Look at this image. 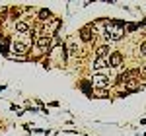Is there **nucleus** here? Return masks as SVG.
<instances>
[{
  "mask_svg": "<svg viewBox=\"0 0 146 136\" xmlns=\"http://www.w3.org/2000/svg\"><path fill=\"white\" fill-rule=\"evenodd\" d=\"M12 51H14V53L10 55V58H22L20 55H25V53H27V45H23V43H14V45H12Z\"/></svg>",
  "mask_w": 146,
  "mask_h": 136,
  "instance_id": "nucleus-6",
  "label": "nucleus"
},
{
  "mask_svg": "<svg viewBox=\"0 0 146 136\" xmlns=\"http://www.w3.org/2000/svg\"><path fill=\"white\" fill-rule=\"evenodd\" d=\"M35 45L39 47L41 51H49L51 49V45H53V37H49V35H39L37 37V41H35Z\"/></svg>",
  "mask_w": 146,
  "mask_h": 136,
  "instance_id": "nucleus-4",
  "label": "nucleus"
},
{
  "mask_svg": "<svg viewBox=\"0 0 146 136\" xmlns=\"http://www.w3.org/2000/svg\"><path fill=\"white\" fill-rule=\"evenodd\" d=\"M58 25H60V20H58V18H51L49 22H45V31H47L45 35H49V37L55 35V31L58 29Z\"/></svg>",
  "mask_w": 146,
  "mask_h": 136,
  "instance_id": "nucleus-5",
  "label": "nucleus"
},
{
  "mask_svg": "<svg viewBox=\"0 0 146 136\" xmlns=\"http://www.w3.org/2000/svg\"><path fill=\"white\" fill-rule=\"evenodd\" d=\"M90 82H92V86L98 88V90H105V88H109V78H107V76H101V74H96Z\"/></svg>",
  "mask_w": 146,
  "mask_h": 136,
  "instance_id": "nucleus-1",
  "label": "nucleus"
},
{
  "mask_svg": "<svg viewBox=\"0 0 146 136\" xmlns=\"http://www.w3.org/2000/svg\"><path fill=\"white\" fill-rule=\"evenodd\" d=\"M29 31H31V25L25 20H18L16 22V33H29Z\"/></svg>",
  "mask_w": 146,
  "mask_h": 136,
  "instance_id": "nucleus-7",
  "label": "nucleus"
},
{
  "mask_svg": "<svg viewBox=\"0 0 146 136\" xmlns=\"http://www.w3.org/2000/svg\"><path fill=\"white\" fill-rule=\"evenodd\" d=\"M39 20H41V22H49V20H51V12L49 10H39Z\"/></svg>",
  "mask_w": 146,
  "mask_h": 136,
  "instance_id": "nucleus-10",
  "label": "nucleus"
},
{
  "mask_svg": "<svg viewBox=\"0 0 146 136\" xmlns=\"http://www.w3.org/2000/svg\"><path fill=\"white\" fill-rule=\"evenodd\" d=\"M96 55H98V58H107L109 57V45H100L98 49H96Z\"/></svg>",
  "mask_w": 146,
  "mask_h": 136,
  "instance_id": "nucleus-8",
  "label": "nucleus"
},
{
  "mask_svg": "<svg viewBox=\"0 0 146 136\" xmlns=\"http://www.w3.org/2000/svg\"><path fill=\"white\" fill-rule=\"evenodd\" d=\"M138 55H140V57H146V41L140 43V47H138Z\"/></svg>",
  "mask_w": 146,
  "mask_h": 136,
  "instance_id": "nucleus-12",
  "label": "nucleus"
},
{
  "mask_svg": "<svg viewBox=\"0 0 146 136\" xmlns=\"http://www.w3.org/2000/svg\"><path fill=\"white\" fill-rule=\"evenodd\" d=\"M123 53H119V51H115V53H111L109 55V58H107V62H109V66L111 68H119V66H123Z\"/></svg>",
  "mask_w": 146,
  "mask_h": 136,
  "instance_id": "nucleus-3",
  "label": "nucleus"
},
{
  "mask_svg": "<svg viewBox=\"0 0 146 136\" xmlns=\"http://www.w3.org/2000/svg\"><path fill=\"white\" fill-rule=\"evenodd\" d=\"M92 31H94V25H86V27H82V29L78 31L80 39H82L84 43H92L94 37H96V33H92Z\"/></svg>",
  "mask_w": 146,
  "mask_h": 136,
  "instance_id": "nucleus-2",
  "label": "nucleus"
},
{
  "mask_svg": "<svg viewBox=\"0 0 146 136\" xmlns=\"http://www.w3.org/2000/svg\"><path fill=\"white\" fill-rule=\"evenodd\" d=\"M142 72H144V74H146V62H144V64H142Z\"/></svg>",
  "mask_w": 146,
  "mask_h": 136,
  "instance_id": "nucleus-13",
  "label": "nucleus"
},
{
  "mask_svg": "<svg viewBox=\"0 0 146 136\" xmlns=\"http://www.w3.org/2000/svg\"><path fill=\"white\" fill-rule=\"evenodd\" d=\"M109 66V62H107V58H98L96 57V60H94V70H101V68Z\"/></svg>",
  "mask_w": 146,
  "mask_h": 136,
  "instance_id": "nucleus-9",
  "label": "nucleus"
},
{
  "mask_svg": "<svg viewBox=\"0 0 146 136\" xmlns=\"http://www.w3.org/2000/svg\"><path fill=\"white\" fill-rule=\"evenodd\" d=\"M68 55H70V57H76V55H78V45H76V43H70V45H68Z\"/></svg>",
  "mask_w": 146,
  "mask_h": 136,
  "instance_id": "nucleus-11",
  "label": "nucleus"
}]
</instances>
